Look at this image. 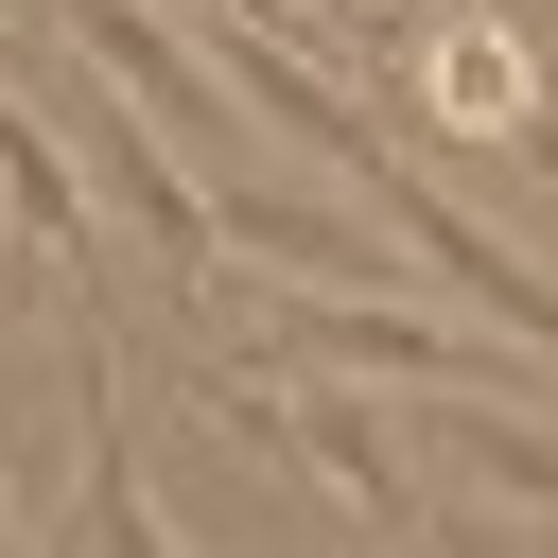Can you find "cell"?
Returning a JSON list of instances; mask_svg holds the SVG:
<instances>
[{"label": "cell", "mask_w": 558, "mask_h": 558, "mask_svg": "<svg viewBox=\"0 0 558 558\" xmlns=\"http://www.w3.org/2000/svg\"><path fill=\"white\" fill-rule=\"evenodd\" d=\"M349 192H366V209H384V227H401V244H418V262H436L453 296H488V331H506V349H541V366H558V279H541L523 244H488V227H471V209H453L436 174H401L384 140L349 157Z\"/></svg>", "instance_id": "obj_1"}, {"label": "cell", "mask_w": 558, "mask_h": 558, "mask_svg": "<svg viewBox=\"0 0 558 558\" xmlns=\"http://www.w3.org/2000/svg\"><path fill=\"white\" fill-rule=\"evenodd\" d=\"M0 209H17V244L52 279H105V227H87V192H70V157H52V122L17 87H0Z\"/></svg>", "instance_id": "obj_5"}, {"label": "cell", "mask_w": 558, "mask_h": 558, "mask_svg": "<svg viewBox=\"0 0 558 558\" xmlns=\"http://www.w3.org/2000/svg\"><path fill=\"white\" fill-rule=\"evenodd\" d=\"M436 436H471V471H488V488H523V506H558V436H541V418H488V401H453Z\"/></svg>", "instance_id": "obj_7"}, {"label": "cell", "mask_w": 558, "mask_h": 558, "mask_svg": "<svg viewBox=\"0 0 558 558\" xmlns=\"http://www.w3.org/2000/svg\"><path fill=\"white\" fill-rule=\"evenodd\" d=\"M192 52L227 70V105H244V122H279V140H314L331 174H349V157L384 140V122H366V105L331 87V70H296V52H279V17H209V0H192Z\"/></svg>", "instance_id": "obj_3"}, {"label": "cell", "mask_w": 558, "mask_h": 558, "mask_svg": "<svg viewBox=\"0 0 558 558\" xmlns=\"http://www.w3.org/2000/svg\"><path fill=\"white\" fill-rule=\"evenodd\" d=\"M87 558H174V523L140 506V453H122V366L87 349Z\"/></svg>", "instance_id": "obj_6"}, {"label": "cell", "mask_w": 558, "mask_h": 558, "mask_svg": "<svg viewBox=\"0 0 558 558\" xmlns=\"http://www.w3.org/2000/svg\"><path fill=\"white\" fill-rule=\"evenodd\" d=\"M70 35H87V70H105V87H122L174 157H244V105L174 52V17H157V0H70Z\"/></svg>", "instance_id": "obj_2"}, {"label": "cell", "mask_w": 558, "mask_h": 558, "mask_svg": "<svg viewBox=\"0 0 558 558\" xmlns=\"http://www.w3.org/2000/svg\"><path fill=\"white\" fill-rule=\"evenodd\" d=\"M262 401H279V436H296V453H314L366 523H418V471L384 453V418H366V401H331V384H262ZM279 436H262V453H279Z\"/></svg>", "instance_id": "obj_4"}]
</instances>
